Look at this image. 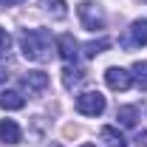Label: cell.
Segmentation results:
<instances>
[{
  "instance_id": "5",
  "label": "cell",
  "mask_w": 147,
  "mask_h": 147,
  "mask_svg": "<svg viewBox=\"0 0 147 147\" xmlns=\"http://www.w3.org/2000/svg\"><path fill=\"white\" fill-rule=\"evenodd\" d=\"M125 48H136V45H147V20H136L127 28V37L122 40Z\"/></svg>"
},
{
  "instance_id": "11",
  "label": "cell",
  "mask_w": 147,
  "mask_h": 147,
  "mask_svg": "<svg viewBox=\"0 0 147 147\" xmlns=\"http://www.w3.org/2000/svg\"><path fill=\"white\" fill-rule=\"evenodd\" d=\"M42 6H45V11H48L54 20H62L65 14H68V9H65V0H42Z\"/></svg>"
},
{
  "instance_id": "6",
  "label": "cell",
  "mask_w": 147,
  "mask_h": 147,
  "mask_svg": "<svg viewBox=\"0 0 147 147\" xmlns=\"http://www.w3.org/2000/svg\"><path fill=\"white\" fill-rule=\"evenodd\" d=\"M23 88H26L28 93L45 91V88H48V74H45V71H28V74H23Z\"/></svg>"
},
{
  "instance_id": "18",
  "label": "cell",
  "mask_w": 147,
  "mask_h": 147,
  "mask_svg": "<svg viewBox=\"0 0 147 147\" xmlns=\"http://www.w3.org/2000/svg\"><path fill=\"white\" fill-rule=\"evenodd\" d=\"M3 6H17V3H26V0H0Z\"/></svg>"
},
{
  "instance_id": "15",
  "label": "cell",
  "mask_w": 147,
  "mask_h": 147,
  "mask_svg": "<svg viewBox=\"0 0 147 147\" xmlns=\"http://www.w3.org/2000/svg\"><path fill=\"white\" fill-rule=\"evenodd\" d=\"M79 79H82V71H79V68H71V65H68V68L62 71V85H65V88H74Z\"/></svg>"
},
{
  "instance_id": "21",
  "label": "cell",
  "mask_w": 147,
  "mask_h": 147,
  "mask_svg": "<svg viewBox=\"0 0 147 147\" xmlns=\"http://www.w3.org/2000/svg\"><path fill=\"white\" fill-rule=\"evenodd\" d=\"M54 147H59V144H54Z\"/></svg>"
},
{
  "instance_id": "4",
  "label": "cell",
  "mask_w": 147,
  "mask_h": 147,
  "mask_svg": "<svg viewBox=\"0 0 147 147\" xmlns=\"http://www.w3.org/2000/svg\"><path fill=\"white\" fill-rule=\"evenodd\" d=\"M105 82H108L110 91H127L133 85V74L125 68H108L105 71Z\"/></svg>"
},
{
  "instance_id": "20",
  "label": "cell",
  "mask_w": 147,
  "mask_h": 147,
  "mask_svg": "<svg viewBox=\"0 0 147 147\" xmlns=\"http://www.w3.org/2000/svg\"><path fill=\"white\" fill-rule=\"evenodd\" d=\"M82 147H93V144H82Z\"/></svg>"
},
{
  "instance_id": "14",
  "label": "cell",
  "mask_w": 147,
  "mask_h": 147,
  "mask_svg": "<svg viewBox=\"0 0 147 147\" xmlns=\"http://www.w3.org/2000/svg\"><path fill=\"white\" fill-rule=\"evenodd\" d=\"M105 48H110V40H108V37L93 40V42H88V45H85V57H96V54H102Z\"/></svg>"
},
{
  "instance_id": "17",
  "label": "cell",
  "mask_w": 147,
  "mask_h": 147,
  "mask_svg": "<svg viewBox=\"0 0 147 147\" xmlns=\"http://www.w3.org/2000/svg\"><path fill=\"white\" fill-rule=\"evenodd\" d=\"M136 144H139V147H147V130H142V133L136 136Z\"/></svg>"
},
{
  "instance_id": "9",
  "label": "cell",
  "mask_w": 147,
  "mask_h": 147,
  "mask_svg": "<svg viewBox=\"0 0 147 147\" xmlns=\"http://www.w3.org/2000/svg\"><path fill=\"white\" fill-rule=\"evenodd\" d=\"M26 105V99L17 91H0V108L3 110H20Z\"/></svg>"
},
{
  "instance_id": "13",
  "label": "cell",
  "mask_w": 147,
  "mask_h": 147,
  "mask_svg": "<svg viewBox=\"0 0 147 147\" xmlns=\"http://www.w3.org/2000/svg\"><path fill=\"white\" fill-rule=\"evenodd\" d=\"M133 82H136L142 91H147V62H136V65H133Z\"/></svg>"
},
{
  "instance_id": "19",
  "label": "cell",
  "mask_w": 147,
  "mask_h": 147,
  "mask_svg": "<svg viewBox=\"0 0 147 147\" xmlns=\"http://www.w3.org/2000/svg\"><path fill=\"white\" fill-rule=\"evenodd\" d=\"M6 79H9V74H6V68H0V85H3Z\"/></svg>"
},
{
  "instance_id": "10",
  "label": "cell",
  "mask_w": 147,
  "mask_h": 147,
  "mask_svg": "<svg viewBox=\"0 0 147 147\" xmlns=\"http://www.w3.org/2000/svg\"><path fill=\"white\" fill-rule=\"evenodd\" d=\"M99 136H102L105 147H127V142L122 139V133H119L116 127H102V130H99Z\"/></svg>"
},
{
  "instance_id": "2",
  "label": "cell",
  "mask_w": 147,
  "mask_h": 147,
  "mask_svg": "<svg viewBox=\"0 0 147 147\" xmlns=\"http://www.w3.org/2000/svg\"><path fill=\"white\" fill-rule=\"evenodd\" d=\"M76 14H79L82 26H85L88 31L105 28V11H102V6H96L93 0H82V3L76 6Z\"/></svg>"
},
{
  "instance_id": "16",
  "label": "cell",
  "mask_w": 147,
  "mask_h": 147,
  "mask_svg": "<svg viewBox=\"0 0 147 147\" xmlns=\"http://www.w3.org/2000/svg\"><path fill=\"white\" fill-rule=\"evenodd\" d=\"M9 45H11V37L6 28H0V51H9Z\"/></svg>"
},
{
  "instance_id": "12",
  "label": "cell",
  "mask_w": 147,
  "mask_h": 147,
  "mask_svg": "<svg viewBox=\"0 0 147 147\" xmlns=\"http://www.w3.org/2000/svg\"><path fill=\"white\" fill-rule=\"evenodd\" d=\"M116 119H119L122 127H133L136 119H139V110H136V108H119V110H116Z\"/></svg>"
},
{
  "instance_id": "7",
  "label": "cell",
  "mask_w": 147,
  "mask_h": 147,
  "mask_svg": "<svg viewBox=\"0 0 147 147\" xmlns=\"http://www.w3.org/2000/svg\"><path fill=\"white\" fill-rule=\"evenodd\" d=\"M57 51H59V57H62L65 62H74V59L79 57V42H76L71 34H62L57 40Z\"/></svg>"
},
{
  "instance_id": "1",
  "label": "cell",
  "mask_w": 147,
  "mask_h": 147,
  "mask_svg": "<svg viewBox=\"0 0 147 147\" xmlns=\"http://www.w3.org/2000/svg\"><path fill=\"white\" fill-rule=\"evenodd\" d=\"M20 48H23V57L26 59H34V62H45V59H51V48H54V42H51V34L45 31V28H26L23 34H20Z\"/></svg>"
},
{
  "instance_id": "3",
  "label": "cell",
  "mask_w": 147,
  "mask_h": 147,
  "mask_svg": "<svg viewBox=\"0 0 147 147\" xmlns=\"http://www.w3.org/2000/svg\"><path fill=\"white\" fill-rule=\"evenodd\" d=\"M76 110L82 116H102L105 113V96L99 91H85L76 96Z\"/></svg>"
},
{
  "instance_id": "8",
  "label": "cell",
  "mask_w": 147,
  "mask_h": 147,
  "mask_svg": "<svg viewBox=\"0 0 147 147\" xmlns=\"http://www.w3.org/2000/svg\"><path fill=\"white\" fill-rule=\"evenodd\" d=\"M0 139H3L6 144H17L20 139H23V133H20L14 119H3V122H0Z\"/></svg>"
}]
</instances>
